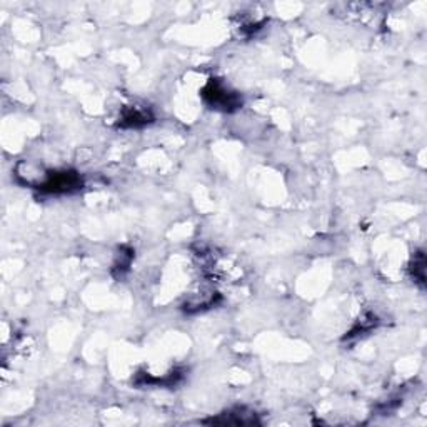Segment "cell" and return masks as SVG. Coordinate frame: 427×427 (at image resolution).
Returning a JSON list of instances; mask_svg holds the SVG:
<instances>
[{
	"label": "cell",
	"instance_id": "277c9868",
	"mask_svg": "<svg viewBox=\"0 0 427 427\" xmlns=\"http://www.w3.org/2000/svg\"><path fill=\"white\" fill-rule=\"evenodd\" d=\"M424 271H426V257L422 252H417L416 255H414V267H412V272H414V281L419 282V284H424Z\"/></svg>",
	"mask_w": 427,
	"mask_h": 427
},
{
	"label": "cell",
	"instance_id": "6da1fadb",
	"mask_svg": "<svg viewBox=\"0 0 427 427\" xmlns=\"http://www.w3.org/2000/svg\"><path fill=\"white\" fill-rule=\"evenodd\" d=\"M82 181L78 177V174L71 172V171H62V172H50L47 176L46 182H42L38 189L43 192L49 194H69L74 190L80 189Z\"/></svg>",
	"mask_w": 427,
	"mask_h": 427
},
{
	"label": "cell",
	"instance_id": "7a4b0ae2",
	"mask_svg": "<svg viewBox=\"0 0 427 427\" xmlns=\"http://www.w3.org/2000/svg\"><path fill=\"white\" fill-rule=\"evenodd\" d=\"M202 95L214 108H220V111H232V108H237L242 104L237 94L230 92L219 82H211V84L206 85Z\"/></svg>",
	"mask_w": 427,
	"mask_h": 427
},
{
	"label": "cell",
	"instance_id": "3957f363",
	"mask_svg": "<svg viewBox=\"0 0 427 427\" xmlns=\"http://www.w3.org/2000/svg\"><path fill=\"white\" fill-rule=\"evenodd\" d=\"M150 120H152V115L149 114V112L141 111V108H137V107H130L124 112V114H122L120 125L122 127L137 129V127H144V125H147Z\"/></svg>",
	"mask_w": 427,
	"mask_h": 427
}]
</instances>
